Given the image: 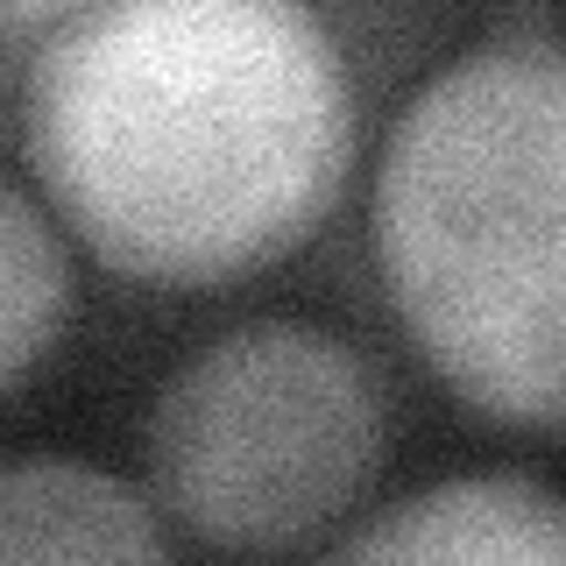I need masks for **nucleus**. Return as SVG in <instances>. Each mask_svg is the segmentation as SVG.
Wrapping results in <instances>:
<instances>
[{
    "instance_id": "obj_5",
    "label": "nucleus",
    "mask_w": 566,
    "mask_h": 566,
    "mask_svg": "<svg viewBox=\"0 0 566 566\" xmlns=\"http://www.w3.org/2000/svg\"><path fill=\"white\" fill-rule=\"evenodd\" d=\"M0 566H177L149 495L93 460H0Z\"/></svg>"
},
{
    "instance_id": "obj_6",
    "label": "nucleus",
    "mask_w": 566,
    "mask_h": 566,
    "mask_svg": "<svg viewBox=\"0 0 566 566\" xmlns=\"http://www.w3.org/2000/svg\"><path fill=\"white\" fill-rule=\"evenodd\" d=\"M71 312H78V276L64 227L0 170V397L57 354Z\"/></svg>"
},
{
    "instance_id": "obj_2",
    "label": "nucleus",
    "mask_w": 566,
    "mask_h": 566,
    "mask_svg": "<svg viewBox=\"0 0 566 566\" xmlns=\"http://www.w3.org/2000/svg\"><path fill=\"white\" fill-rule=\"evenodd\" d=\"M382 297L468 411L553 432L566 403V57L495 29L397 106L368 185Z\"/></svg>"
},
{
    "instance_id": "obj_4",
    "label": "nucleus",
    "mask_w": 566,
    "mask_h": 566,
    "mask_svg": "<svg viewBox=\"0 0 566 566\" xmlns=\"http://www.w3.org/2000/svg\"><path fill=\"white\" fill-rule=\"evenodd\" d=\"M318 566H566V524L553 482L482 468L397 495Z\"/></svg>"
},
{
    "instance_id": "obj_3",
    "label": "nucleus",
    "mask_w": 566,
    "mask_h": 566,
    "mask_svg": "<svg viewBox=\"0 0 566 566\" xmlns=\"http://www.w3.org/2000/svg\"><path fill=\"white\" fill-rule=\"evenodd\" d=\"M389 397L368 354L312 318H241L164 376L142 424L149 510L212 553L270 559L368 495Z\"/></svg>"
},
{
    "instance_id": "obj_1",
    "label": "nucleus",
    "mask_w": 566,
    "mask_h": 566,
    "mask_svg": "<svg viewBox=\"0 0 566 566\" xmlns=\"http://www.w3.org/2000/svg\"><path fill=\"white\" fill-rule=\"evenodd\" d=\"M43 212L128 283L212 291L297 255L361 156V85L297 0L57 8L22 71Z\"/></svg>"
}]
</instances>
